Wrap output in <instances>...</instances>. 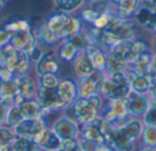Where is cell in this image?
<instances>
[{"instance_id": "obj_1", "label": "cell", "mask_w": 156, "mask_h": 151, "mask_svg": "<svg viewBox=\"0 0 156 151\" xmlns=\"http://www.w3.org/2000/svg\"><path fill=\"white\" fill-rule=\"evenodd\" d=\"M144 123L137 118H132L117 126H112L104 121L106 143L115 151H134L135 142L141 138Z\"/></svg>"}, {"instance_id": "obj_2", "label": "cell", "mask_w": 156, "mask_h": 151, "mask_svg": "<svg viewBox=\"0 0 156 151\" xmlns=\"http://www.w3.org/2000/svg\"><path fill=\"white\" fill-rule=\"evenodd\" d=\"M43 24L59 41L69 39L71 36L82 29L81 20L65 12L51 15Z\"/></svg>"}, {"instance_id": "obj_3", "label": "cell", "mask_w": 156, "mask_h": 151, "mask_svg": "<svg viewBox=\"0 0 156 151\" xmlns=\"http://www.w3.org/2000/svg\"><path fill=\"white\" fill-rule=\"evenodd\" d=\"M103 105L102 98L97 94L90 98H78L70 104L72 117L70 120L78 126H87L100 117V112Z\"/></svg>"}, {"instance_id": "obj_4", "label": "cell", "mask_w": 156, "mask_h": 151, "mask_svg": "<svg viewBox=\"0 0 156 151\" xmlns=\"http://www.w3.org/2000/svg\"><path fill=\"white\" fill-rule=\"evenodd\" d=\"M131 92L130 82L125 72L104 75L99 88V94L109 101L126 98Z\"/></svg>"}, {"instance_id": "obj_5", "label": "cell", "mask_w": 156, "mask_h": 151, "mask_svg": "<svg viewBox=\"0 0 156 151\" xmlns=\"http://www.w3.org/2000/svg\"><path fill=\"white\" fill-rule=\"evenodd\" d=\"M129 115H131L130 98L129 97H126L110 100L101 118L106 123L112 126H117L119 125V122L121 123L125 120Z\"/></svg>"}, {"instance_id": "obj_6", "label": "cell", "mask_w": 156, "mask_h": 151, "mask_svg": "<svg viewBox=\"0 0 156 151\" xmlns=\"http://www.w3.org/2000/svg\"><path fill=\"white\" fill-rule=\"evenodd\" d=\"M112 51L117 52L122 55L128 62L129 66L133 64L141 55L150 52L149 46L146 42L137 40L135 38L121 41L112 48Z\"/></svg>"}, {"instance_id": "obj_7", "label": "cell", "mask_w": 156, "mask_h": 151, "mask_svg": "<svg viewBox=\"0 0 156 151\" xmlns=\"http://www.w3.org/2000/svg\"><path fill=\"white\" fill-rule=\"evenodd\" d=\"M48 129L44 118L34 119H23L17 126L12 129L16 137L25 138L37 141Z\"/></svg>"}, {"instance_id": "obj_8", "label": "cell", "mask_w": 156, "mask_h": 151, "mask_svg": "<svg viewBox=\"0 0 156 151\" xmlns=\"http://www.w3.org/2000/svg\"><path fill=\"white\" fill-rule=\"evenodd\" d=\"M37 101L47 112L58 111L68 107L59 98L56 88L50 89L40 87L37 94Z\"/></svg>"}, {"instance_id": "obj_9", "label": "cell", "mask_w": 156, "mask_h": 151, "mask_svg": "<svg viewBox=\"0 0 156 151\" xmlns=\"http://www.w3.org/2000/svg\"><path fill=\"white\" fill-rule=\"evenodd\" d=\"M103 127H104V120L100 116L97 119H95L90 124L82 127L81 139L94 144L106 143V134Z\"/></svg>"}, {"instance_id": "obj_10", "label": "cell", "mask_w": 156, "mask_h": 151, "mask_svg": "<svg viewBox=\"0 0 156 151\" xmlns=\"http://www.w3.org/2000/svg\"><path fill=\"white\" fill-rule=\"evenodd\" d=\"M73 72L78 78H87L97 72L90 58L85 52H80L72 61Z\"/></svg>"}, {"instance_id": "obj_11", "label": "cell", "mask_w": 156, "mask_h": 151, "mask_svg": "<svg viewBox=\"0 0 156 151\" xmlns=\"http://www.w3.org/2000/svg\"><path fill=\"white\" fill-rule=\"evenodd\" d=\"M52 129L61 140L77 139L80 133L79 126L65 116L59 118L54 123Z\"/></svg>"}, {"instance_id": "obj_12", "label": "cell", "mask_w": 156, "mask_h": 151, "mask_svg": "<svg viewBox=\"0 0 156 151\" xmlns=\"http://www.w3.org/2000/svg\"><path fill=\"white\" fill-rule=\"evenodd\" d=\"M10 44L17 50L25 51L29 54L37 46V36L30 29L16 32L12 35Z\"/></svg>"}, {"instance_id": "obj_13", "label": "cell", "mask_w": 156, "mask_h": 151, "mask_svg": "<svg viewBox=\"0 0 156 151\" xmlns=\"http://www.w3.org/2000/svg\"><path fill=\"white\" fill-rule=\"evenodd\" d=\"M98 73L96 72L94 76L87 78H78L76 81L78 98H90L97 94H99L100 84L102 79L97 78Z\"/></svg>"}, {"instance_id": "obj_14", "label": "cell", "mask_w": 156, "mask_h": 151, "mask_svg": "<svg viewBox=\"0 0 156 151\" xmlns=\"http://www.w3.org/2000/svg\"><path fill=\"white\" fill-rule=\"evenodd\" d=\"M19 108L23 119H34L44 118L48 113L37 100L25 99L20 104L16 105Z\"/></svg>"}, {"instance_id": "obj_15", "label": "cell", "mask_w": 156, "mask_h": 151, "mask_svg": "<svg viewBox=\"0 0 156 151\" xmlns=\"http://www.w3.org/2000/svg\"><path fill=\"white\" fill-rule=\"evenodd\" d=\"M56 90L59 98L67 104V106L74 103L78 99V91L76 82L70 78H63L59 80Z\"/></svg>"}, {"instance_id": "obj_16", "label": "cell", "mask_w": 156, "mask_h": 151, "mask_svg": "<svg viewBox=\"0 0 156 151\" xmlns=\"http://www.w3.org/2000/svg\"><path fill=\"white\" fill-rule=\"evenodd\" d=\"M36 69L37 74L41 77L45 74H57L58 73L60 67L52 51L44 53L41 58L37 62Z\"/></svg>"}, {"instance_id": "obj_17", "label": "cell", "mask_w": 156, "mask_h": 151, "mask_svg": "<svg viewBox=\"0 0 156 151\" xmlns=\"http://www.w3.org/2000/svg\"><path fill=\"white\" fill-rule=\"evenodd\" d=\"M130 98V113L134 117L144 116L149 109L148 94H136L131 92L128 96Z\"/></svg>"}, {"instance_id": "obj_18", "label": "cell", "mask_w": 156, "mask_h": 151, "mask_svg": "<svg viewBox=\"0 0 156 151\" xmlns=\"http://www.w3.org/2000/svg\"><path fill=\"white\" fill-rule=\"evenodd\" d=\"M125 74L129 79L131 89L136 94H148L151 87V79L148 77L139 76L128 67Z\"/></svg>"}, {"instance_id": "obj_19", "label": "cell", "mask_w": 156, "mask_h": 151, "mask_svg": "<svg viewBox=\"0 0 156 151\" xmlns=\"http://www.w3.org/2000/svg\"><path fill=\"white\" fill-rule=\"evenodd\" d=\"M42 151H59L61 139L52 129H47L36 141Z\"/></svg>"}, {"instance_id": "obj_20", "label": "cell", "mask_w": 156, "mask_h": 151, "mask_svg": "<svg viewBox=\"0 0 156 151\" xmlns=\"http://www.w3.org/2000/svg\"><path fill=\"white\" fill-rule=\"evenodd\" d=\"M129 67L128 62L124 57L117 52L112 51L108 53L106 61V74L112 75L116 73L125 72Z\"/></svg>"}, {"instance_id": "obj_21", "label": "cell", "mask_w": 156, "mask_h": 151, "mask_svg": "<svg viewBox=\"0 0 156 151\" xmlns=\"http://www.w3.org/2000/svg\"><path fill=\"white\" fill-rule=\"evenodd\" d=\"M17 96V86L15 77L10 81L0 83V102L7 107L14 106Z\"/></svg>"}, {"instance_id": "obj_22", "label": "cell", "mask_w": 156, "mask_h": 151, "mask_svg": "<svg viewBox=\"0 0 156 151\" xmlns=\"http://www.w3.org/2000/svg\"><path fill=\"white\" fill-rule=\"evenodd\" d=\"M88 57L90 58L95 69L99 73H105L106 70V61L108 53L103 51L101 48L96 45H90L85 51Z\"/></svg>"}, {"instance_id": "obj_23", "label": "cell", "mask_w": 156, "mask_h": 151, "mask_svg": "<svg viewBox=\"0 0 156 151\" xmlns=\"http://www.w3.org/2000/svg\"><path fill=\"white\" fill-rule=\"evenodd\" d=\"M141 0H120L114 6L113 14L121 19H130L138 9Z\"/></svg>"}, {"instance_id": "obj_24", "label": "cell", "mask_w": 156, "mask_h": 151, "mask_svg": "<svg viewBox=\"0 0 156 151\" xmlns=\"http://www.w3.org/2000/svg\"><path fill=\"white\" fill-rule=\"evenodd\" d=\"M152 57L153 56L150 54V52L141 55L138 57V59L133 64L131 65L130 69H132L135 74H137L139 76L148 77L149 72H150Z\"/></svg>"}, {"instance_id": "obj_25", "label": "cell", "mask_w": 156, "mask_h": 151, "mask_svg": "<svg viewBox=\"0 0 156 151\" xmlns=\"http://www.w3.org/2000/svg\"><path fill=\"white\" fill-rule=\"evenodd\" d=\"M68 40H69L78 48L79 52H85L86 49L93 44V41L90 36L89 32L83 30V28L80 32L71 36Z\"/></svg>"}, {"instance_id": "obj_26", "label": "cell", "mask_w": 156, "mask_h": 151, "mask_svg": "<svg viewBox=\"0 0 156 151\" xmlns=\"http://www.w3.org/2000/svg\"><path fill=\"white\" fill-rule=\"evenodd\" d=\"M18 96L23 99H29L35 92V87L31 79L25 77H15Z\"/></svg>"}, {"instance_id": "obj_27", "label": "cell", "mask_w": 156, "mask_h": 151, "mask_svg": "<svg viewBox=\"0 0 156 151\" xmlns=\"http://www.w3.org/2000/svg\"><path fill=\"white\" fill-rule=\"evenodd\" d=\"M78 48L68 39L61 41L59 49H58V57L66 61V62H71L75 59L77 55L79 54Z\"/></svg>"}, {"instance_id": "obj_28", "label": "cell", "mask_w": 156, "mask_h": 151, "mask_svg": "<svg viewBox=\"0 0 156 151\" xmlns=\"http://www.w3.org/2000/svg\"><path fill=\"white\" fill-rule=\"evenodd\" d=\"M29 55L25 52L18 50V61L13 71L15 77H25L27 75L29 69Z\"/></svg>"}, {"instance_id": "obj_29", "label": "cell", "mask_w": 156, "mask_h": 151, "mask_svg": "<svg viewBox=\"0 0 156 151\" xmlns=\"http://www.w3.org/2000/svg\"><path fill=\"white\" fill-rule=\"evenodd\" d=\"M16 135L9 128L0 127V151H12Z\"/></svg>"}, {"instance_id": "obj_30", "label": "cell", "mask_w": 156, "mask_h": 151, "mask_svg": "<svg viewBox=\"0 0 156 151\" xmlns=\"http://www.w3.org/2000/svg\"><path fill=\"white\" fill-rule=\"evenodd\" d=\"M12 151H42L40 149L37 143L32 139H25V138H18L16 137L13 147Z\"/></svg>"}, {"instance_id": "obj_31", "label": "cell", "mask_w": 156, "mask_h": 151, "mask_svg": "<svg viewBox=\"0 0 156 151\" xmlns=\"http://www.w3.org/2000/svg\"><path fill=\"white\" fill-rule=\"evenodd\" d=\"M53 2L60 12L70 14L81 7L85 0H53Z\"/></svg>"}, {"instance_id": "obj_32", "label": "cell", "mask_w": 156, "mask_h": 151, "mask_svg": "<svg viewBox=\"0 0 156 151\" xmlns=\"http://www.w3.org/2000/svg\"><path fill=\"white\" fill-rule=\"evenodd\" d=\"M141 139L144 147L156 149V126L144 125Z\"/></svg>"}, {"instance_id": "obj_33", "label": "cell", "mask_w": 156, "mask_h": 151, "mask_svg": "<svg viewBox=\"0 0 156 151\" xmlns=\"http://www.w3.org/2000/svg\"><path fill=\"white\" fill-rule=\"evenodd\" d=\"M104 11L100 7L99 5H97V7L96 6L86 7L81 12V20L92 26L94 24V22L97 20V18Z\"/></svg>"}, {"instance_id": "obj_34", "label": "cell", "mask_w": 156, "mask_h": 151, "mask_svg": "<svg viewBox=\"0 0 156 151\" xmlns=\"http://www.w3.org/2000/svg\"><path fill=\"white\" fill-rule=\"evenodd\" d=\"M22 120H23V118L21 116V113L19 111L18 107L16 105L9 107L5 125H6L8 128L13 129L16 126H17Z\"/></svg>"}, {"instance_id": "obj_35", "label": "cell", "mask_w": 156, "mask_h": 151, "mask_svg": "<svg viewBox=\"0 0 156 151\" xmlns=\"http://www.w3.org/2000/svg\"><path fill=\"white\" fill-rule=\"evenodd\" d=\"M4 28L6 31L14 34V33H16V32L28 30V29H30V26H29V22L27 20L19 19V20L11 21V22L5 24Z\"/></svg>"}, {"instance_id": "obj_36", "label": "cell", "mask_w": 156, "mask_h": 151, "mask_svg": "<svg viewBox=\"0 0 156 151\" xmlns=\"http://www.w3.org/2000/svg\"><path fill=\"white\" fill-rule=\"evenodd\" d=\"M59 80L57 74H45L40 77V87L54 89L58 87Z\"/></svg>"}, {"instance_id": "obj_37", "label": "cell", "mask_w": 156, "mask_h": 151, "mask_svg": "<svg viewBox=\"0 0 156 151\" xmlns=\"http://www.w3.org/2000/svg\"><path fill=\"white\" fill-rule=\"evenodd\" d=\"M143 123L147 126H156V110L148 109L147 112L143 116Z\"/></svg>"}, {"instance_id": "obj_38", "label": "cell", "mask_w": 156, "mask_h": 151, "mask_svg": "<svg viewBox=\"0 0 156 151\" xmlns=\"http://www.w3.org/2000/svg\"><path fill=\"white\" fill-rule=\"evenodd\" d=\"M14 74L13 72L6 67L5 66L0 67V81L1 82H7L12 79H14Z\"/></svg>"}, {"instance_id": "obj_39", "label": "cell", "mask_w": 156, "mask_h": 151, "mask_svg": "<svg viewBox=\"0 0 156 151\" xmlns=\"http://www.w3.org/2000/svg\"><path fill=\"white\" fill-rule=\"evenodd\" d=\"M12 33L6 31L5 28L0 29V46H4L10 43V40L12 38Z\"/></svg>"}, {"instance_id": "obj_40", "label": "cell", "mask_w": 156, "mask_h": 151, "mask_svg": "<svg viewBox=\"0 0 156 151\" xmlns=\"http://www.w3.org/2000/svg\"><path fill=\"white\" fill-rule=\"evenodd\" d=\"M8 108H9V107L5 106V104L0 102V127H3L5 124Z\"/></svg>"}, {"instance_id": "obj_41", "label": "cell", "mask_w": 156, "mask_h": 151, "mask_svg": "<svg viewBox=\"0 0 156 151\" xmlns=\"http://www.w3.org/2000/svg\"><path fill=\"white\" fill-rule=\"evenodd\" d=\"M148 77L153 80L156 79V53L153 55L152 57V62H151V67H150V72Z\"/></svg>"}, {"instance_id": "obj_42", "label": "cell", "mask_w": 156, "mask_h": 151, "mask_svg": "<svg viewBox=\"0 0 156 151\" xmlns=\"http://www.w3.org/2000/svg\"><path fill=\"white\" fill-rule=\"evenodd\" d=\"M149 96L156 97V79L151 80V87L149 89Z\"/></svg>"}, {"instance_id": "obj_43", "label": "cell", "mask_w": 156, "mask_h": 151, "mask_svg": "<svg viewBox=\"0 0 156 151\" xmlns=\"http://www.w3.org/2000/svg\"><path fill=\"white\" fill-rule=\"evenodd\" d=\"M149 109L156 110V97L149 96Z\"/></svg>"}, {"instance_id": "obj_44", "label": "cell", "mask_w": 156, "mask_h": 151, "mask_svg": "<svg viewBox=\"0 0 156 151\" xmlns=\"http://www.w3.org/2000/svg\"><path fill=\"white\" fill-rule=\"evenodd\" d=\"M5 65V55L3 52V46H0V67Z\"/></svg>"}, {"instance_id": "obj_45", "label": "cell", "mask_w": 156, "mask_h": 151, "mask_svg": "<svg viewBox=\"0 0 156 151\" xmlns=\"http://www.w3.org/2000/svg\"><path fill=\"white\" fill-rule=\"evenodd\" d=\"M7 1H8V0H0V11L4 8V6H5V3H6Z\"/></svg>"}, {"instance_id": "obj_46", "label": "cell", "mask_w": 156, "mask_h": 151, "mask_svg": "<svg viewBox=\"0 0 156 151\" xmlns=\"http://www.w3.org/2000/svg\"><path fill=\"white\" fill-rule=\"evenodd\" d=\"M140 151H156V149H152V148H148V147H144L143 149H141Z\"/></svg>"}, {"instance_id": "obj_47", "label": "cell", "mask_w": 156, "mask_h": 151, "mask_svg": "<svg viewBox=\"0 0 156 151\" xmlns=\"http://www.w3.org/2000/svg\"><path fill=\"white\" fill-rule=\"evenodd\" d=\"M150 1H151V2H152L154 5H156V0H150Z\"/></svg>"}]
</instances>
